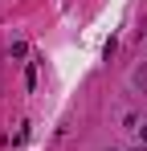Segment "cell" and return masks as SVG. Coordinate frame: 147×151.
I'll return each mask as SVG.
<instances>
[{
  "instance_id": "obj_1",
  "label": "cell",
  "mask_w": 147,
  "mask_h": 151,
  "mask_svg": "<svg viewBox=\"0 0 147 151\" xmlns=\"http://www.w3.org/2000/svg\"><path fill=\"white\" fill-rule=\"evenodd\" d=\"M135 82H139V86H147V65H139V70H135Z\"/></svg>"
},
{
  "instance_id": "obj_2",
  "label": "cell",
  "mask_w": 147,
  "mask_h": 151,
  "mask_svg": "<svg viewBox=\"0 0 147 151\" xmlns=\"http://www.w3.org/2000/svg\"><path fill=\"white\" fill-rule=\"evenodd\" d=\"M139 139H143V147H147V123H143V127H139Z\"/></svg>"
},
{
  "instance_id": "obj_4",
  "label": "cell",
  "mask_w": 147,
  "mask_h": 151,
  "mask_svg": "<svg viewBox=\"0 0 147 151\" xmlns=\"http://www.w3.org/2000/svg\"><path fill=\"white\" fill-rule=\"evenodd\" d=\"M139 151H147V147H139Z\"/></svg>"
},
{
  "instance_id": "obj_3",
  "label": "cell",
  "mask_w": 147,
  "mask_h": 151,
  "mask_svg": "<svg viewBox=\"0 0 147 151\" xmlns=\"http://www.w3.org/2000/svg\"><path fill=\"white\" fill-rule=\"evenodd\" d=\"M106 151H119V147H106Z\"/></svg>"
}]
</instances>
